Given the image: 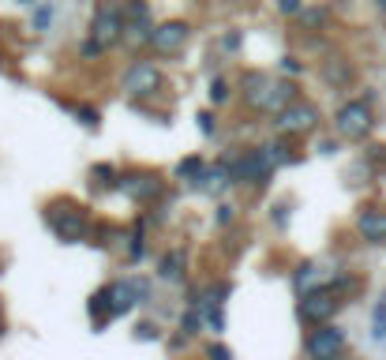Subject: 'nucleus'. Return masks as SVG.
Returning <instances> with one entry per match:
<instances>
[{
    "label": "nucleus",
    "mask_w": 386,
    "mask_h": 360,
    "mask_svg": "<svg viewBox=\"0 0 386 360\" xmlns=\"http://www.w3.org/2000/svg\"><path fill=\"white\" fill-rule=\"evenodd\" d=\"M259 150H262V158H267L274 169H278V166H289V161H293V150H289V143H285V139H270V143H262Z\"/></svg>",
    "instance_id": "17"
},
{
    "label": "nucleus",
    "mask_w": 386,
    "mask_h": 360,
    "mask_svg": "<svg viewBox=\"0 0 386 360\" xmlns=\"http://www.w3.org/2000/svg\"><path fill=\"white\" fill-rule=\"evenodd\" d=\"M199 132H203V135H214V132H218L214 113H199Z\"/></svg>",
    "instance_id": "29"
},
{
    "label": "nucleus",
    "mask_w": 386,
    "mask_h": 360,
    "mask_svg": "<svg viewBox=\"0 0 386 360\" xmlns=\"http://www.w3.org/2000/svg\"><path fill=\"white\" fill-rule=\"evenodd\" d=\"M278 12L281 15H300L304 12V0H278Z\"/></svg>",
    "instance_id": "27"
},
{
    "label": "nucleus",
    "mask_w": 386,
    "mask_h": 360,
    "mask_svg": "<svg viewBox=\"0 0 386 360\" xmlns=\"http://www.w3.org/2000/svg\"><path fill=\"white\" fill-rule=\"evenodd\" d=\"M229 184H233V169H225V166H214V169H199L192 177V188H199V192H225Z\"/></svg>",
    "instance_id": "13"
},
{
    "label": "nucleus",
    "mask_w": 386,
    "mask_h": 360,
    "mask_svg": "<svg viewBox=\"0 0 386 360\" xmlns=\"http://www.w3.org/2000/svg\"><path fill=\"white\" fill-rule=\"evenodd\" d=\"M323 75H326L330 83H349V68H345V64H338V60H330Z\"/></svg>",
    "instance_id": "24"
},
{
    "label": "nucleus",
    "mask_w": 386,
    "mask_h": 360,
    "mask_svg": "<svg viewBox=\"0 0 386 360\" xmlns=\"http://www.w3.org/2000/svg\"><path fill=\"white\" fill-rule=\"evenodd\" d=\"M142 240H147V222H139L131 233V259H142Z\"/></svg>",
    "instance_id": "25"
},
{
    "label": "nucleus",
    "mask_w": 386,
    "mask_h": 360,
    "mask_svg": "<svg viewBox=\"0 0 386 360\" xmlns=\"http://www.w3.org/2000/svg\"><path fill=\"white\" fill-rule=\"evenodd\" d=\"M375 4H379V8H382V12H386V0H375Z\"/></svg>",
    "instance_id": "34"
},
{
    "label": "nucleus",
    "mask_w": 386,
    "mask_h": 360,
    "mask_svg": "<svg viewBox=\"0 0 386 360\" xmlns=\"http://www.w3.org/2000/svg\"><path fill=\"white\" fill-rule=\"evenodd\" d=\"M139 338H158V326H154V323H139Z\"/></svg>",
    "instance_id": "32"
},
{
    "label": "nucleus",
    "mask_w": 386,
    "mask_h": 360,
    "mask_svg": "<svg viewBox=\"0 0 386 360\" xmlns=\"http://www.w3.org/2000/svg\"><path fill=\"white\" fill-rule=\"evenodd\" d=\"M319 281H323V274H319L315 263H300V267H296V289H300V293L319 289Z\"/></svg>",
    "instance_id": "18"
},
{
    "label": "nucleus",
    "mask_w": 386,
    "mask_h": 360,
    "mask_svg": "<svg viewBox=\"0 0 386 360\" xmlns=\"http://www.w3.org/2000/svg\"><path fill=\"white\" fill-rule=\"evenodd\" d=\"M199 169H203V158H195V154H192V158H184L180 166H176V177H180V180H192Z\"/></svg>",
    "instance_id": "22"
},
{
    "label": "nucleus",
    "mask_w": 386,
    "mask_h": 360,
    "mask_svg": "<svg viewBox=\"0 0 386 360\" xmlns=\"http://www.w3.org/2000/svg\"><path fill=\"white\" fill-rule=\"evenodd\" d=\"M281 72H285V75H300V72H304V64L296 60V57H281Z\"/></svg>",
    "instance_id": "30"
},
{
    "label": "nucleus",
    "mask_w": 386,
    "mask_h": 360,
    "mask_svg": "<svg viewBox=\"0 0 386 360\" xmlns=\"http://www.w3.org/2000/svg\"><path fill=\"white\" fill-rule=\"evenodd\" d=\"M341 349H345V331H341V326H330V323H319V331H312L304 342V353L315 356V360H326V356L341 353Z\"/></svg>",
    "instance_id": "7"
},
{
    "label": "nucleus",
    "mask_w": 386,
    "mask_h": 360,
    "mask_svg": "<svg viewBox=\"0 0 386 360\" xmlns=\"http://www.w3.org/2000/svg\"><path fill=\"white\" fill-rule=\"evenodd\" d=\"M334 132L345 135V139H364V135L371 132V109L364 105V102L341 105L338 116H334Z\"/></svg>",
    "instance_id": "5"
},
{
    "label": "nucleus",
    "mask_w": 386,
    "mask_h": 360,
    "mask_svg": "<svg viewBox=\"0 0 386 360\" xmlns=\"http://www.w3.org/2000/svg\"><path fill=\"white\" fill-rule=\"evenodd\" d=\"M64 214L53 211L49 214V225H53V233H57L64 244H79V240L86 236V218L75 211V206H60Z\"/></svg>",
    "instance_id": "12"
},
{
    "label": "nucleus",
    "mask_w": 386,
    "mask_h": 360,
    "mask_svg": "<svg viewBox=\"0 0 386 360\" xmlns=\"http://www.w3.org/2000/svg\"><path fill=\"white\" fill-rule=\"evenodd\" d=\"M360 236L364 240H371V244H379V240H386V211H364L360 214Z\"/></svg>",
    "instance_id": "14"
},
{
    "label": "nucleus",
    "mask_w": 386,
    "mask_h": 360,
    "mask_svg": "<svg viewBox=\"0 0 386 360\" xmlns=\"http://www.w3.org/2000/svg\"><path fill=\"white\" fill-rule=\"evenodd\" d=\"M117 188L124 192L128 199H135V203H150V199L161 195V177L158 173H128V177L117 180Z\"/></svg>",
    "instance_id": "11"
},
{
    "label": "nucleus",
    "mask_w": 386,
    "mask_h": 360,
    "mask_svg": "<svg viewBox=\"0 0 386 360\" xmlns=\"http://www.w3.org/2000/svg\"><path fill=\"white\" fill-rule=\"evenodd\" d=\"M158 278L161 281H180L184 278V252H165L158 263Z\"/></svg>",
    "instance_id": "16"
},
{
    "label": "nucleus",
    "mask_w": 386,
    "mask_h": 360,
    "mask_svg": "<svg viewBox=\"0 0 386 360\" xmlns=\"http://www.w3.org/2000/svg\"><path fill=\"white\" fill-rule=\"evenodd\" d=\"M300 23H304V30H319V27L326 23V12H323V8H304Z\"/></svg>",
    "instance_id": "21"
},
{
    "label": "nucleus",
    "mask_w": 386,
    "mask_h": 360,
    "mask_svg": "<svg viewBox=\"0 0 386 360\" xmlns=\"http://www.w3.org/2000/svg\"><path fill=\"white\" fill-rule=\"evenodd\" d=\"M53 19H57V12H53V4H46V0H38V4H34V15H30V27H34L38 34H46V30L53 27Z\"/></svg>",
    "instance_id": "19"
},
{
    "label": "nucleus",
    "mask_w": 386,
    "mask_h": 360,
    "mask_svg": "<svg viewBox=\"0 0 386 360\" xmlns=\"http://www.w3.org/2000/svg\"><path fill=\"white\" fill-rule=\"evenodd\" d=\"M0 334H4V319H0Z\"/></svg>",
    "instance_id": "35"
},
{
    "label": "nucleus",
    "mask_w": 386,
    "mask_h": 360,
    "mask_svg": "<svg viewBox=\"0 0 386 360\" xmlns=\"http://www.w3.org/2000/svg\"><path fill=\"white\" fill-rule=\"evenodd\" d=\"M75 113H79V124H83V128H98V109H86V105H79Z\"/></svg>",
    "instance_id": "28"
},
{
    "label": "nucleus",
    "mask_w": 386,
    "mask_h": 360,
    "mask_svg": "<svg viewBox=\"0 0 386 360\" xmlns=\"http://www.w3.org/2000/svg\"><path fill=\"white\" fill-rule=\"evenodd\" d=\"M19 4H27V8H34V4H38V0H19Z\"/></svg>",
    "instance_id": "33"
},
{
    "label": "nucleus",
    "mask_w": 386,
    "mask_h": 360,
    "mask_svg": "<svg viewBox=\"0 0 386 360\" xmlns=\"http://www.w3.org/2000/svg\"><path fill=\"white\" fill-rule=\"evenodd\" d=\"M91 315H94L98 323H109V319H117V315H113V286L98 289L94 297H91Z\"/></svg>",
    "instance_id": "15"
},
{
    "label": "nucleus",
    "mask_w": 386,
    "mask_h": 360,
    "mask_svg": "<svg viewBox=\"0 0 386 360\" xmlns=\"http://www.w3.org/2000/svg\"><path fill=\"white\" fill-rule=\"evenodd\" d=\"M315 120H319V109L312 102H296L293 98L285 109L274 113V132L278 135H304V132L315 128Z\"/></svg>",
    "instance_id": "2"
},
{
    "label": "nucleus",
    "mask_w": 386,
    "mask_h": 360,
    "mask_svg": "<svg viewBox=\"0 0 386 360\" xmlns=\"http://www.w3.org/2000/svg\"><path fill=\"white\" fill-rule=\"evenodd\" d=\"M91 34L102 41V46H117L120 38H124V8H117V4H102L98 8V15H94V23H91Z\"/></svg>",
    "instance_id": "6"
},
{
    "label": "nucleus",
    "mask_w": 386,
    "mask_h": 360,
    "mask_svg": "<svg viewBox=\"0 0 386 360\" xmlns=\"http://www.w3.org/2000/svg\"><path fill=\"white\" fill-rule=\"evenodd\" d=\"M229 222H233V206L222 203V206H218V225H229Z\"/></svg>",
    "instance_id": "31"
},
{
    "label": "nucleus",
    "mask_w": 386,
    "mask_h": 360,
    "mask_svg": "<svg viewBox=\"0 0 386 360\" xmlns=\"http://www.w3.org/2000/svg\"><path fill=\"white\" fill-rule=\"evenodd\" d=\"M102 53H105V46H102V41H98L94 34L79 46V57H83V60H94V57H102Z\"/></svg>",
    "instance_id": "23"
},
{
    "label": "nucleus",
    "mask_w": 386,
    "mask_h": 360,
    "mask_svg": "<svg viewBox=\"0 0 386 360\" xmlns=\"http://www.w3.org/2000/svg\"><path fill=\"white\" fill-rule=\"evenodd\" d=\"M229 98V86H225V79H211V102L214 105H222Z\"/></svg>",
    "instance_id": "26"
},
{
    "label": "nucleus",
    "mask_w": 386,
    "mask_h": 360,
    "mask_svg": "<svg viewBox=\"0 0 386 360\" xmlns=\"http://www.w3.org/2000/svg\"><path fill=\"white\" fill-rule=\"evenodd\" d=\"M240 86H244V102L255 113H267V116H274L278 109H285L296 98V86L289 79H274L267 72H248Z\"/></svg>",
    "instance_id": "1"
},
{
    "label": "nucleus",
    "mask_w": 386,
    "mask_h": 360,
    "mask_svg": "<svg viewBox=\"0 0 386 360\" xmlns=\"http://www.w3.org/2000/svg\"><path fill=\"white\" fill-rule=\"evenodd\" d=\"M371 342L375 345L386 342V297L375 304V312H371Z\"/></svg>",
    "instance_id": "20"
},
{
    "label": "nucleus",
    "mask_w": 386,
    "mask_h": 360,
    "mask_svg": "<svg viewBox=\"0 0 386 360\" xmlns=\"http://www.w3.org/2000/svg\"><path fill=\"white\" fill-rule=\"evenodd\" d=\"M158 86H161V72H158V64H150V60L128 64L124 75H120V91L128 98H150Z\"/></svg>",
    "instance_id": "3"
},
{
    "label": "nucleus",
    "mask_w": 386,
    "mask_h": 360,
    "mask_svg": "<svg viewBox=\"0 0 386 360\" xmlns=\"http://www.w3.org/2000/svg\"><path fill=\"white\" fill-rule=\"evenodd\" d=\"M338 297H334V293H326V289H307L304 293V300H300V319L304 323H326L330 319V315H334L338 312Z\"/></svg>",
    "instance_id": "10"
},
{
    "label": "nucleus",
    "mask_w": 386,
    "mask_h": 360,
    "mask_svg": "<svg viewBox=\"0 0 386 360\" xmlns=\"http://www.w3.org/2000/svg\"><path fill=\"white\" fill-rule=\"evenodd\" d=\"M142 300H150V281L147 278H124L113 286V315H128Z\"/></svg>",
    "instance_id": "8"
},
{
    "label": "nucleus",
    "mask_w": 386,
    "mask_h": 360,
    "mask_svg": "<svg viewBox=\"0 0 386 360\" xmlns=\"http://www.w3.org/2000/svg\"><path fill=\"white\" fill-rule=\"evenodd\" d=\"M187 38H192V27L180 23V19H169V23H161V27H154L150 30V41L147 46L154 53H161V57H173V53H180L187 46Z\"/></svg>",
    "instance_id": "4"
},
{
    "label": "nucleus",
    "mask_w": 386,
    "mask_h": 360,
    "mask_svg": "<svg viewBox=\"0 0 386 360\" xmlns=\"http://www.w3.org/2000/svg\"><path fill=\"white\" fill-rule=\"evenodd\" d=\"M270 173H274V166L262 158V150L255 147V150H248V154L233 166V184H255V188H259V184L270 180Z\"/></svg>",
    "instance_id": "9"
}]
</instances>
